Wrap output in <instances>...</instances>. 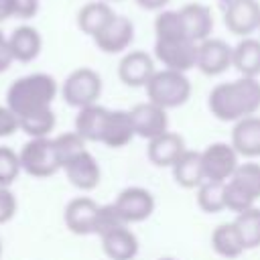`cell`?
I'll return each instance as SVG.
<instances>
[{
  "label": "cell",
  "mask_w": 260,
  "mask_h": 260,
  "mask_svg": "<svg viewBox=\"0 0 260 260\" xmlns=\"http://www.w3.org/2000/svg\"><path fill=\"white\" fill-rule=\"evenodd\" d=\"M209 112L221 122H238L254 116L260 110V81L258 77H238L234 81L217 83L207 95Z\"/></svg>",
  "instance_id": "6da1fadb"
},
{
  "label": "cell",
  "mask_w": 260,
  "mask_h": 260,
  "mask_svg": "<svg viewBox=\"0 0 260 260\" xmlns=\"http://www.w3.org/2000/svg\"><path fill=\"white\" fill-rule=\"evenodd\" d=\"M57 81L49 73H28L14 79L6 91V106L20 118L51 110L57 98Z\"/></svg>",
  "instance_id": "7a4b0ae2"
},
{
  "label": "cell",
  "mask_w": 260,
  "mask_h": 260,
  "mask_svg": "<svg viewBox=\"0 0 260 260\" xmlns=\"http://www.w3.org/2000/svg\"><path fill=\"white\" fill-rule=\"evenodd\" d=\"M260 199V162H240L236 173L225 181V209L242 213Z\"/></svg>",
  "instance_id": "3957f363"
},
{
  "label": "cell",
  "mask_w": 260,
  "mask_h": 260,
  "mask_svg": "<svg viewBox=\"0 0 260 260\" xmlns=\"http://www.w3.org/2000/svg\"><path fill=\"white\" fill-rule=\"evenodd\" d=\"M146 98L162 110L179 108L191 98V81L187 73L162 67L160 71H154V75L146 83Z\"/></svg>",
  "instance_id": "277c9868"
},
{
  "label": "cell",
  "mask_w": 260,
  "mask_h": 260,
  "mask_svg": "<svg viewBox=\"0 0 260 260\" xmlns=\"http://www.w3.org/2000/svg\"><path fill=\"white\" fill-rule=\"evenodd\" d=\"M20 169L35 179H49L61 171L53 138H30L18 150Z\"/></svg>",
  "instance_id": "5b68a950"
},
{
  "label": "cell",
  "mask_w": 260,
  "mask_h": 260,
  "mask_svg": "<svg viewBox=\"0 0 260 260\" xmlns=\"http://www.w3.org/2000/svg\"><path fill=\"white\" fill-rule=\"evenodd\" d=\"M61 95L71 108H85L91 104H98V98L102 95V77L98 71L91 67H77L73 69L63 85H61Z\"/></svg>",
  "instance_id": "8992f818"
},
{
  "label": "cell",
  "mask_w": 260,
  "mask_h": 260,
  "mask_svg": "<svg viewBox=\"0 0 260 260\" xmlns=\"http://www.w3.org/2000/svg\"><path fill=\"white\" fill-rule=\"evenodd\" d=\"M154 57L165 69L187 73L197 67V43L189 37L154 39Z\"/></svg>",
  "instance_id": "52a82bcc"
},
{
  "label": "cell",
  "mask_w": 260,
  "mask_h": 260,
  "mask_svg": "<svg viewBox=\"0 0 260 260\" xmlns=\"http://www.w3.org/2000/svg\"><path fill=\"white\" fill-rule=\"evenodd\" d=\"M199 154H201V167H203L205 181L225 183L240 165L238 160L240 154L228 142H211Z\"/></svg>",
  "instance_id": "ba28073f"
},
{
  "label": "cell",
  "mask_w": 260,
  "mask_h": 260,
  "mask_svg": "<svg viewBox=\"0 0 260 260\" xmlns=\"http://www.w3.org/2000/svg\"><path fill=\"white\" fill-rule=\"evenodd\" d=\"M223 24L236 37H252L260 26V2L258 0H228L223 8Z\"/></svg>",
  "instance_id": "9c48e42d"
},
{
  "label": "cell",
  "mask_w": 260,
  "mask_h": 260,
  "mask_svg": "<svg viewBox=\"0 0 260 260\" xmlns=\"http://www.w3.org/2000/svg\"><path fill=\"white\" fill-rule=\"evenodd\" d=\"M118 213L122 215V219L130 225V223H140L144 219H148L154 211V197L148 189L144 187H126L118 193L116 201H114Z\"/></svg>",
  "instance_id": "30bf717a"
},
{
  "label": "cell",
  "mask_w": 260,
  "mask_h": 260,
  "mask_svg": "<svg viewBox=\"0 0 260 260\" xmlns=\"http://www.w3.org/2000/svg\"><path fill=\"white\" fill-rule=\"evenodd\" d=\"M134 41V24L128 16L124 14H116L95 37L93 43L102 53L108 55H118V53H126L128 47Z\"/></svg>",
  "instance_id": "8fae6325"
},
{
  "label": "cell",
  "mask_w": 260,
  "mask_h": 260,
  "mask_svg": "<svg viewBox=\"0 0 260 260\" xmlns=\"http://www.w3.org/2000/svg\"><path fill=\"white\" fill-rule=\"evenodd\" d=\"M61 171H65L67 181L79 191H93L102 179L100 162L87 148L81 150L79 154L71 156L67 162H63Z\"/></svg>",
  "instance_id": "7c38bea8"
},
{
  "label": "cell",
  "mask_w": 260,
  "mask_h": 260,
  "mask_svg": "<svg viewBox=\"0 0 260 260\" xmlns=\"http://www.w3.org/2000/svg\"><path fill=\"white\" fill-rule=\"evenodd\" d=\"M232 67V47L223 39H205L197 43V69L207 75L215 77L225 73Z\"/></svg>",
  "instance_id": "4fadbf2b"
},
{
  "label": "cell",
  "mask_w": 260,
  "mask_h": 260,
  "mask_svg": "<svg viewBox=\"0 0 260 260\" xmlns=\"http://www.w3.org/2000/svg\"><path fill=\"white\" fill-rule=\"evenodd\" d=\"M130 112L132 118V126H134V134L146 140H152L160 134H165L169 130V116L167 110H162L160 106L152 104V102H142L136 104Z\"/></svg>",
  "instance_id": "5bb4252c"
},
{
  "label": "cell",
  "mask_w": 260,
  "mask_h": 260,
  "mask_svg": "<svg viewBox=\"0 0 260 260\" xmlns=\"http://www.w3.org/2000/svg\"><path fill=\"white\" fill-rule=\"evenodd\" d=\"M98 213L100 205L91 197H75L65 205V228L75 236H91L95 234Z\"/></svg>",
  "instance_id": "9a60e30c"
},
{
  "label": "cell",
  "mask_w": 260,
  "mask_h": 260,
  "mask_svg": "<svg viewBox=\"0 0 260 260\" xmlns=\"http://www.w3.org/2000/svg\"><path fill=\"white\" fill-rule=\"evenodd\" d=\"M154 71V59L146 51H128L118 63V77L128 87H146Z\"/></svg>",
  "instance_id": "2e32d148"
},
{
  "label": "cell",
  "mask_w": 260,
  "mask_h": 260,
  "mask_svg": "<svg viewBox=\"0 0 260 260\" xmlns=\"http://www.w3.org/2000/svg\"><path fill=\"white\" fill-rule=\"evenodd\" d=\"M234 150L244 158L260 156V116H248L234 124L232 142Z\"/></svg>",
  "instance_id": "e0dca14e"
},
{
  "label": "cell",
  "mask_w": 260,
  "mask_h": 260,
  "mask_svg": "<svg viewBox=\"0 0 260 260\" xmlns=\"http://www.w3.org/2000/svg\"><path fill=\"white\" fill-rule=\"evenodd\" d=\"M8 47L12 53V59L18 63H30L35 61L43 51V37L41 32L30 24L16 26L8 37Z\"/></svg>",
  "instance_id": "ac0fdd59"
},
{
  "label": "cell",
  "mask_w": 260,
  "mask_h": 260,
  "mask_svg": "<svg viewBox=\"0 0 260 260\" xmlns=\"http://www.w3.org/2000/svg\"><path fill=\"white\" fill-rule=\"evenodd\" d=\"M179 14H181V20L185 24L189 39H193L195 43H201L211 37L213 14H211L209 6L201 4V2H187L179 8Z\"/></svg>",
  "instance_id": "d6986e66"
},
{
  "label": "cell",
  "mask_w": 260,
  "mask_h": 260,
  "mask_svg": "<svg viewBox=\"0 0 260 260\" xmlns=\"http://www.w3.org/2000/svg\"><path fill=\"white\" fill-rule=\"evenodd\" d=\"M185 140L181 134L167 130L165 134L148 140L146 156L154 167H173L175 160L185 152Z\"/></svg>",
  "instance_id": "ffe728a7"
},
{
  "label": "cell",
  "mask_w": 260,
  "mask_h": 260,
  "mask_svg": "<svg viewBox=\"0 0 260 260\" xmlns=\"http://www.w3.org/2000/svg\"><path fill=\"white\" fill-rule=\"evenodd\" d=\"M100 240L102 250L110 260H134L138 254V238L128 225L110 230L100 236Z\"/></svg>",
  "instance_id": "44dd1931"
},
{
  "label": "cell",
  "mask_w": 260,
  "mask_h": 260,
  "mask_svg": "<svg viewBox=\"0 0 260 260\" xmlns=\"http://www.w3.org/2000/svg\"><path fill=\"white\" fill-rule=\"evenodd\" d=\"M108 114H110V110L100 106V104L85 106V108L77 110L75 128L73 130L85 142H102V134H104V126H106Z\"/></svg>",
  "instance_id": "7402d4cb"
},
{
  "label": "cell",
  "mask_w": 260,
  "mask_h": 260,
  "mask_svg": "<svg viewBox=\"0 0 260 260\" xmlns=\"http://www.w3.org/2000/svg\"><path fill=\"white\" fill-rule=\"evenodd\" d=\"M116 16L114 8L110 6V2L106 0H91L87 4H83L77 12V28L87 35V37H95L112 18Z\"/></svg>",
  "instance_id": "603a6c76"
},
{
  "label": "cell",
  "mask_w": 260,
  "mask_h": 260,
  "mask_svg": "<svg viewBox=\"0 0 260 260\" xmlns=\"http://www.w3.org/2000/svg\"><path fill=\"white\" fill-rule=\"evenodd\" d=\"M136 134H134L130 112H126V110H110L106 126H104V134H102V144H106L108 148H122Z\"/></svg>",
  "instance_id": "cb8c5ba5"
},
{
  "label": "cell",
  "mask_w": 260,
  "mask_h": 260,
  "mask_svg": "<svg viewBox=\"0 0 260 260\" xmlns=\"http://www.w3.org/2000/svg\"><path fill=\"white\" fill-rule=\"evenodd\" d=\"M232 67L242 77L260 75V39L244 37L236 47H232Z\"/></svg>",
  "instance_id": "d4e9b609"
},
{
  "label": "cell",
  "mask_w": 260,
  "mask_h": 260,
  "mask_svg": "<svg viewBox=\"0 0 260 260\" xmlns=\"http://www.w3.org/2000/svg\"><path fill=\"white\" fill-rule=\"evenodd\" d=\"M171 171H173L175 183L179 187H183V189H195L205 181L203 167H201V154L195 152V150H185L175 160Z\"/></svg>",
  "instance_id": "484cf974"
},
{
  "label": "cell",
  "mask_w": 260,
  "mask_h": 260,
  "mask_svg": "<svg viewBox=\"0 0 260 260\" xmlns=\"http://www.w3.org/2000/svg\"><path fill=\"white\" fill-rule=\"evenodd\" d=\"M211 248L217 256L225 258V260H236L244 254V242L240 238V232L236 228V223H219L213 232H211Z\"/></svg>",
  "instance_id": "4316f807"
},
{
  "label": "cell",
  "mask_w": 260,
  "mask_h": 260,
  "mask_svg": "<svg viewBox=\"0 0 260 260\" xmlns=\"http://www.w3.org/2000/svg\"><path fill=\"white\" fill-rule=\"evenodd\" d=\"M234 223L240 232V238L246 250L260 248V207L254 205L242 213H236Z\"/></svg>",
  "instance_id": "83f0119b"
},
{
  "label": "cell",
  "mask_w": 260,
  "mask_h": 260,
  "mask_svg": "<svg viewBox=\"0 0 260 260\" xmlns=\"http://www.w3.org/2000/svg\"><path fill=\"white\" fill-rule=\"evenodd\" d=\"M197 205L205 213H219L225 209V183L203 181L197 187Z\"/></svg>",
  "instance_id": "f1b7e54d"
},
{
  "label": "cell",
  "mask_w": 260,
  "mask_h": 260,
  "mask_svg": "<svg viewBox=\"0 0 260 260\" xmlns=\"http://www.w3.org/2000/svg\"><path fill=\"white\" fill-rule=\"evenodd\" d=\"M179 37H189L179 10H167V8L160 10L154 18V39H179Z\"/></svg>",
  "instance_id": "f546056e"
},
{
  "label": "cell",
  "mask_w": 260,
  "mask_h": 260,
  "mask_svg": "<svg viewBox=\"0 0 260 260\" xmlns=\"http://www.w3.org/2000/svg\"><path fill=\"white\" fill-rule=\"evenodd\" d=\"M55 124H57V118L53 108L20 118V130L30 138H49V134L55 130Z\"/></svg>",
  "instance_id": "4dcf8cb0"
},
{
  "label": "cell",
  "mask_w": 260,
  "mask_h": 260,
  "mask_svg": "<svg viewBox=\"0 0 260 260\" xmlns=\"http://www.w3.org/2000/svg\"><path fill=\"white\" fill-rule=\"evenodd\" d=\"M53 144H55V150H57V156L61 160V167L63 162H67L71 156L79 154L81 150H85V140L73 130V132H63L59 134L57 138H53Z\"/></svg>",
  "instance_id": "1f68e13d"
},
{
  "label": "cell",
  "mask_w": 260,
  "mask_h": 260,
  "mask_svg": "<svg viewBox=\"0 0 260 260\" xmlns=\"http://www.w3.org/2000/svg\"><path fill=\"white\" fill-rule=\"evenodd\" d=\"M20 158L18 152L10 146H0V187H10L20 175Z\"/></svg>",
  "instance_id": "d6a6232c"
},
{
  "label": "cell",
  "mask_w": 260,
  "mask_h": 260,
  "mask_svg": "<svg viewBox=\"0 0 260 260\" xmlns=\"http://www.w3.org/2000/svg\"><path fill=\"white\" fill-rule=\"evenodd\" d=\"M122 225H128V223L122 219V215L118 213V209H116V205H114V203L100 205L98 223H95V234H98V236H104L106 232L116 230V228H122Z\"/></svg>",
  "instance_id": "836d02e7"
},
{
  "label": "cell",
  "mask_w": 260,
  "mask_h": 260,
  "mask_svg": "<svg viewBox=\"0 0 260 260\" xmlns=\"http://www.w3.org/2000/svg\"><path fill=\"white\" fill-rule=\"evenodd\" d=\"M39 2L41 0H6L8 14H10V18L30 20L39 12Z\"/></svg>",
  "instance_id": "e575fe53"
},
{
  "label": "cell",
  "mask_w": 260,
  "mask_h": 260,
  "mask_svg": "<svg viewBox=\"0 0 260 260\" xmlns=\"http://www.w3.org/2000/svg\"><path fill=\"white\" fill-rule=\"evenodd\" d=\"M16 209H18V201L10 191V187H0V225L8 223L16 215Z\"/></svg>",
  "instance_id": "d590c367"
},
{
  "label": "cell",
  "mask_w": 260,
  "mask_h": 260,
  "mask_svg": "<svg viewBox=\"0 0 260 260\" xmlns=\"http://www.w3.org/2000/svg\"><path fill=\"white\" fill-rule=\"evenodd\" d=\"M16 130H20L18 116L8 106H0V138L12 136Z\"/></svg>",
  "instance_id": "8d00e7d4"
},
{
  "label": "cell",
  "mask_w": 260,
  "mask_h": 260,
  "mask_svg": "<svg viewBox=\"0 0 260 260\" xmlns=\"http://www.w3.org/2000/svg\"><path fill=\"white\" fill-rule=\"evenodd\" d=\"M14 63L12 59V53H10V47H8V37L0 30V73L8 71V67Z\"/></svg>",
  "instance_id": "74e56055"
},
{
  "label": "cell",
  "mask_w": 260,
  "mask_h": 260,
  "mask_svg": "<svg viewBox=\"0 0 260 260\" xmlns=\"http://www.w3.org/2000/svg\"><path fill=\"white\" fill-rule=\"evenodd\" d=\"M142 10H148V12H160L169 6L171 0H134Z\"/></svg>",
  "instance_id": "f35d334b"
},
{
  "label": "cell",
  "mask_w": 260,
  "mask_h": 260,
  "mask_svg": "<svg viewBox=\"0 0 260 260\" xmlns=\"http://www.w3.org/2000/svg\"><path fill=\"white\" fill-rule=\"evenodd\" d=\"M10 14H8V6H6V0H0V22L8 20Z\"/></svg>",
  "instance_id": "ab89813d"
},
{
  "label": "cell",
  "mask_w": 260,
  "mask_h": 260,
  "mask_svg": "<svg viewBox=\"0 0 260 260\" xmlns=\"http://www.w3.org/2000/svg\"><path fill=\"white\" fill-rule=\"evenodd\" d=\"M2 250H4V248H2V238H0V260H2Z\"/></svg>",
  "instance_id": "60d3db41"
},
{
  "label": "cell",
  "mask_w": 260,
  "mask_h": 260,
  "mask_svg": "<svg viewBox=\"0 0 260 260\" xmlns=\"http://www.w3.org/2000/svg\"><path fill=\"white\" fill-rule=\"evenodd\" d=\"M158 260H175V258H171V256H165V258H158Z\"/></svg>",
  "instance_id": "b9f144b4"
},
{
  "label": "cell",
  "mask_w": 260,
  "mask_h": 260,
  "mask_svg": "<svg viewBox=\"0 0 260 260\" xmlns=\"http://www.w3.org/2000/svg\"><path fill=\"white\" fill-rule=\"evenodd\" d=\"M106 2H122V0H106Z\"/></svg>",
  "instance_id": "7bdbcfd3"
},
{
  "label": "cell",
  "mask_w": 260,
  "mask_h": 260,
  "mask_svg": "<svg viewBox=\"0 0 260 260\" xmlns=\"http://www.w3.org/2000/svg\"><path fill=\"white\" fill-rule=\"evenodd\" d=\"M258 30H260V26H258Z\"/></svg>",
  "instance_id": "ee69618b"
}]
</instances>
